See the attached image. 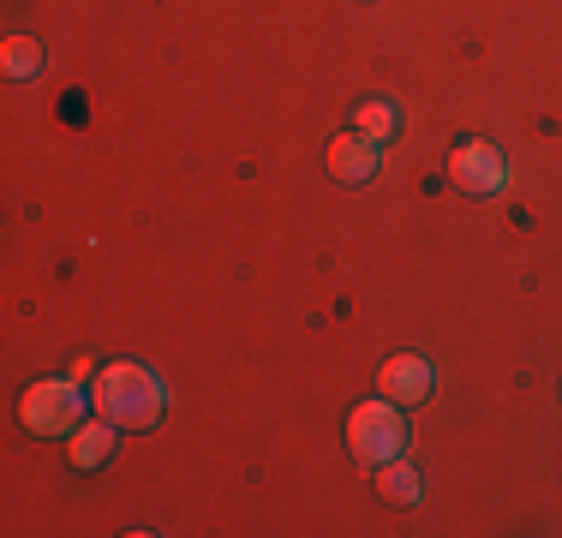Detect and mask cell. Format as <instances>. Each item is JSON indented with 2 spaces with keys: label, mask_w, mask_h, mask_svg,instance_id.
Listing matches in <instances>:
<instances>
[{
  "label": "cell",
  "mask_w": 562,
  "mask_h": 538,
  "mask_svg": "<svg viewBox=\"0 0 562 538\" xmlns=\"http://www.w3.org/2000/svg\"><path fill=\"white\" fill-rule=\"evenodd\" d=\"M168 407V389L150 366H132V359H114V366L97 371V413L114 419L120 430H150Z\"/></svg>",
  "instance_id": "1"
},
{
  "label": "cell",
  "mask_w": 562,
  "mask_h": 538,
  "mask_svg": "<svg viewBox=\"0 0 562 538\" xmlns=\"http://www.w3.org/2000/svg\"><path fill=\"white\" fill-rule=\"evenodd\" d=\"M347 449L366 467H383V461H401V455H407V419H401V407L390 395L359 401V407L347 413Z\"/></svg>",
  "instance_id": "2"
},
{
  "label": "cell",
  "mask_w": 562,
  "mask_h": 538,
  "mask_svg": "<svg viewBox=\"0 0 562 538\" xmlns=\"http://www.w3.org/2000/svg\"><path fill=\"white\" fill-rule=\"evenodd\" d=\"M19 419L36 437H72L85 425V389H78V377H43V383H31L19 401Z\"/></svg>",
  "instance_id": "3"
},
{
  "label": "cell",
  "mask_w": 562,
  "mask_h": 538,
  "mask_svg": "<svg viewBox=\"0 0 562 538\" xmlns=\"http://www.w3.org/2000/svg\"><path fill=\"white\" fill-rule=\"evenodd\" d=\"M449 180L461 186L467 198H497L503 186H508V161L497 144H485V138H467L461 150L449 156Z\"/></svg>",
  "instance_id": "4"
},
{
  "label": "cell",
  "mask_w": 562,
  "mask_h": 538,
  "mask_svg": "<svg viewBox=\"0 0 562 538\" xmlns=\"http://www.w3.org/2000/svg\"><path fill=\"white\" fill-rule=\"evenodd\" d=\"M431 389H437V371L419 354H390L378 366V395H390L395 407H419V401H431Z\"/></svg>",
  "instance_id": "5"
},
{
  "label": "cell",
  "mask_w": 562,
  "mask_h": 538,
  "mask_svg": "<svg viewBox=\"0 0 562 538\" xmlns=\"http://www.w3.org/2000/svg\"><path fill=\"white\" fill-rule=\"evenodd\" d=\"M329 173H336L341 186H366L383 173V144L366 138V132H341V138H329Z\"/></svg>",
  "instance_id": "6"
},
{
  "label": "cell",
  "mask_w": 562,
  "mask_h": 538,
  "mask_svg": "<svg viewBox=\"0 0 562 538\" xmlns=\"http://www.w3.org/2000/svg\"><path fill=\"white\" fill-rule=\"evenodd\" d=\"M114 437H120L114 419H102V413H97V419H85L72 430V467H85V473H90V467H102L114 455Z\"/></svg>",
  "instance_id": "7"
},
{
  "label": "cell",
  "mask_w": 562,
  "mask_h": 538,
  "mask_svg": "<svg viewBox=\"0 0 562 538\" xmlns=\"http://www.w3.org/2000/svg\"><path fill=\"white\" fill-rule=\"evenodd\" d=\"M353 132H366V138H378V144H390L395 132H401V108L390 97H366L353 108Z\"/></svg>",
  "instance_id": "8"
},
{
  "label": "cell",
  "mask_w": 562,
  "mask_h": 538,
  "mask_svg": "<svg viewBox=\"0 0 562 538\" xmlns=\"http://www.w3.org/2000/svg\"><path fill=\"white\" fill-rule=\"evenodd\" d=\"M43 66H48V54L36 36H7L0 43V72L7 78H43Z\"/></svg>",
  "instance_id": "9"
},
{
  "label": "cell",
  "mask_w": 562,
  "mask_h": 538,
  "mask_svg": "<svg viewBox=\"0 0 562 538\" xmlns=\"http://www.w3.org/2000/svg\"><path fill=\"white\" fill-rule=\"evenodd\" d=\"M378 496H383V503H419V496H425L419 467H407V461H383V467H378Z\"/></svg>",
  "instance_id": "10"
},
{
  "label": "cell",
  "mask_w": 562,
  "mask_h": 538,
  "mask_svg": "<svg viewBox=\"0 0 562 538\" xmlns=\"http://www.w3.org/2000/svg\"><path fill=\"white\" fill-rule=\"evenodd\" d=\"M366 7H371V0H366Z\"/></svg>",
  "instance_id": "11"
}]
</instances>
